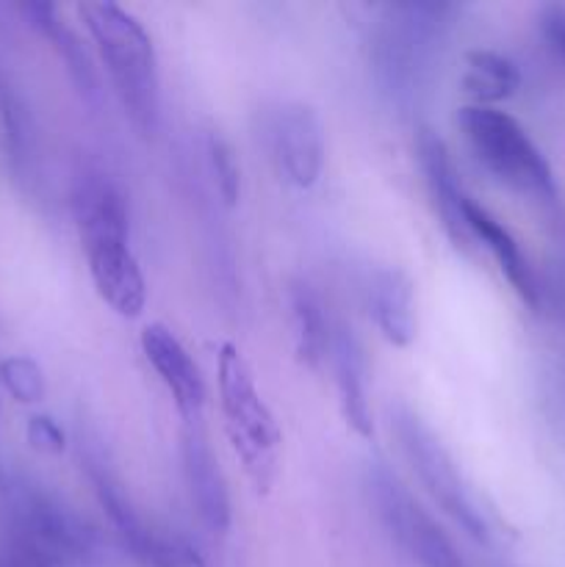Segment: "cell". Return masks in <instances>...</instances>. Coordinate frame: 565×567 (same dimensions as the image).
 <instances>
[{
	"mask_svg": "<svg viewBox=\"0 0 565 567\" xmlns=\"http://www.w3.org/2000/svg\"><path fill=\"white\" fill-rule=\"evenodd\" d=\"M72 216L100 299L122 319H138L147 308V282L131 249L122 188L103 172H81L72 186Z\"/></svg>",
	"mask_w": 565,
	"mask_h": 567,
	"instance_id": "1",
	"label": "cell"
},
{
	"mask_svg": "<svg viewBox=\"0 0 565 567\" xmlns=\"http://www.w3.org/2000/svg\"><path fill=\"white\" fill-rule=\"evenodd\" d=\"M452 14L449 3H391L382 9L371 39V72L391 103L408 109L424 92Z\"/></svg>",
	"mask_w": 565,
	"mask_h": 567,
	"instance_id": "2",
	"label": "cell"
},
{
	"mask_svg": "<svg viewBox=\"0 0 565 567\" xmlns=\"http://www.w3.org/2000/svg\"><path fill=\"white\" fill-rule=\"evenodd\" d=\"M78 14L103 59L125 114L138 131L153 133L158 125L161 92L150 33L131 11L111 0H86L78 6Z\"/></svg>",
	"mask_w": 565,
	"mask_h": 567,
	"instance_id": "3",
	"label": "cell"
},
{
	"mask_svg": "<svg viewBox=\"0 0 565 567\" xmlns=\"http://www.w3.org/2000/svg\"><path fill=\"white\" fill-rule=\"evenodd\" d=\"M216 385H219V410L233 454L242 463L247 480L253 482L255 493L266 496L277 476L280 430L255 385L253 369L244 360L242 349L230 341L219 347Z\"/></svg>",
	"mask_w": 565,
	"mask_h": 567,
	"instance_id": "4",
	"label": "cell"
},
{
	"mask_svg": "<svg viewBox=\"0 0 565 567\" xmlns=\"http://www.w3.org/2000/svg\"><path fill=\"white\" fill-rule=\"evenodd\" d=\"M9 543L53 565H83L100 557V535L81 513L55 493L28 480L3 485Z\"/></svg>",
	"mask_w": 565,
	"mask_h": 567,
	"instance_id": "5",
	"label": "cell"
},
{
	"mask_svg": "<svg viewBox=\"0 0 565 567\" xmlns=\"http://www.w3.org/2000/svg\"><path fill=\"white\" fill-rule=\"evenodd\" d=\"M458 125L469 147L474 150L476 161L493 177L537 199L554 197L557 188H554L552 166L515 116H510L507 111L469 103L460 109Z\"/></svg>",
	"mask_w": 565,
	"mask_h": 567,
	"instance_id": "6",
	"label": "cell"
},
{
	"mask_svg": "<svg viewBox=\"0 0 565 567\" xmlns=\"http://www.w3.org/2000/svg\"><path fill=\"white\" fill-rule=\"evenodd\" d=\"M388 421H391V432L399 441V449L408 457L410 468L419 474L421 485L432 496V502L476 543H487V520L482 509L476 507L474 496H471L469 485H465L463 474H460L458 463L441 437L424 424L415 410L408 404L393 402L388 408Z\"/></svg>",
	"mask_w": 565,
	"mask_h": 567,
	"instance_id": "7",
	"label": "cell"
},
{
	"mask_svg": "<svg viewBox=\"0 0 565 567\" xmlns=\"http://www.w3.org/2000/svg\"><path fill=\"white\" fill-rule=\"evenodd\" d=\"M363 487L382 529L419 567H469L452 537L413 498L404 482L382 460L363 471Z\"/></svg>",
	"mask_w": 565,
	"mask_h": 567,
	"instance_id": "8",
	"label": "cell"
},
{
	"mask_svg": "<svg viewBox=\"0 0 565 567\" xmlns=\"http://www.w3.org/2000/svg\"><path fill=\"white\" fill-rule=\"evenodd\" d=\"M86 476L92 482V491L97 496V504L103 507L105 518L114 526L122 548L131 554L142 567H205V559L199 557L197 548L186 543L183 537L170 535L164 529H155L153 524L144 520L138 507L133 504L131 493L125 491L120 476L111 471L109 460L103 457L97 446L86 449Z\"/></svg>",
	"mask_w": 565,
	"mask_h": 567,
	"instance_id": "9",
	"label": "cell"
},
{
	"mask_svg": "<svg viewBox=\"0 0 565 567\" xmlns=\"http://www.w3.org/2000/svg\"><path fill=\"white\" fill-rule=\"evenodd\" d=\"M266 142L277 172L294 188H310L325 169V125L305 103H277L266 114Z\"/></svg>",
	"mask_w": 565,
	"mask_h": 567,
	"instance_id": "10",
	"label": "cell"
},
{
	"mask_svg": "<svg viewBox=\"0 0 565 567\" xmlns=\"http://www.w3.org/2000/svg\"><path fill=\"white\" fill-rule=\"evenodd\" d=\"M142 352L170 391L183 426H199L205 408V380L181 338L164 324H147L142 330Z\"/></svg>",
	"mask_w": 565,
	"mask_h": 567,
	"instance_id": "11",
	"label": "cell"
},
{
	"mask_svg": "<svg viewBox=\"0 0 565 567\" xmlns=\"http://www.w3.org/2000/svg\"><path fill=\"white\" fill-rule=\"evenodd\" d=\"M181 460L188 498H192L199 520L210 532H216V535L230 529V491H227V480L222 474L214 449L208 446V437H205L203 426H186L183 430Z\"/></svg>",
	"mask_w": 565,
	"mask_h": 567,
	"instance_id": "12",
	"label": "cell"
},
{
	"mask_svg": "<svg viewBox=\"0 0 565 567\" xmlns=\"http://www.w3.org/2000/svg\"><path fill=\"white\" fill-rule=\"evenodd\" d=\"M415 153H419L421 172H424L427 188H430V197L435 203L438 216H441L443 230L452 238L454 247L469 249L471 241H474L469 227H465L463 214L469 194L463 192V183H460L458 169H454V161L446 142L435 131L424 127L419 133V138H415Z\"/></svg>",
	"mask_w": 565,
	"mask_h": 567,
	"instance_id": "13",
	"label": "cell"
},
{
	"mask_svg": "<svg viewBox=\"0 0 565 567\" xmlns=\"http://www.w3.org/2000/svg\"><path fill=\"white\" fill-rule=\"evenodd\" d=\"M330 363L336 374L338 404L341 415L360 437H374V421L369 408V369H366L363 347L349 327H332Z\"/></svg>",
	"mask_w": 565,
	"mask_h": 567,
	"instance_id": "14",
	"label": "cell"
},
{
	"mask_svg": "<svg viewBox=\"0 0 565 567\" xmlns=\"http://www.w3.org/2000/svg\"><path fill=\"white\" fill-rule=\"evenodd\" d=\"M366 305L377 330L391 347L404 349L415 338L413 282L402 269L382 266L366 280Z\"/></svg>",
	"mask_w": 565,
	"mask_h": 567,
	"instance_id": "15",
	"label": "cell"
},
{
	"mask_svg": "<svg viewBox=\"0 0 565 567\" xmlns=\"http://www.w3.org/2000/svg\"><path fill=\"white\" fill-rule=\"evenodd\" d=\"M465 227H469L471 238L482 241L487 247V252L496 258L499 271L504 275V280L513 286V291L518 293L521 302L537 308L541 302V288H537L535 271H532L530 260L521 252V244L515 241L513 233L496 219L487 208H482L474 199H465Z\"/></svg>",
	"mask_w": 565,
	"mask_h": 567,
	"instance_id": "16",
	"label": "cell"
},
{
	"mask_svg": "<svg viewBox=\"0 0 565 567\" xmlns=\"http://www.w3.org/2000/svg\"><path fill=\"white\" fill-rule=\"evenodd\" d=\"M20 14L25 17V22L33 31L42 33V37L53 44V50L66 64V72H70L78 92L89 100L97 97V75H94L92 59H89V53L83 50L78 33L64 25L59 9H55L53 3H20Z\"/></svg>",
	"mask_w": 565,
	"mask_h": 567,
	"instance_id": "17",
	"label": "cell"
},
{
	"mask_svg": "<svg viewBox=\"0 0 565 567\" xmlns=\"http://www.w3.org/2000/svg\"><path fill=\"white\" fill-rule=\"evenodd\" d=\"M288 308H291L294 352L305 369H319L330 358L332 327L327 321L321 297L308 282H294L288 288Z\"/></svg>",
	"mask_w": 565,
	"mask_h": 567,
	"instance_id": "18",
	"label": "cell"
},
{
	"mask_svg": "<svg viewBox=\"0 0 565 567\" xmlns=\"http://www.w3.org/2000/svg\"><path fill=\"white\" fill-rule=\"evenodd\" d=\"M0 136L14 177L31 181L37 164V125L28 103L3 72H0Z\"/></svg>",
	"mask_w": 565,
	"mask_h": 567,
	"instance_id": "19",
	"label": "cell"
},
{
	"mask_svg": "<svg viewBox=\"0 0 565 567\" xmlns=\"http://www.w3.org/2000/svg\"><path fill=\"white\" fill-rule=\"evenodd\" d=\"M460 83H463V92L474 100V105L496 109V103L510 100L518 92L521 75L518 66L496 50H469Z\"/></svg>",
	"mask_w": 565,
	"mask_h": 567,
	"instance_id": "20",
	"label": "cell"
},
{
	"mask_svg": "<svg viewBox=\"0 0 565 567\" xmlns=\"http://www.w3.org/2000/svg\"><path fill=\"white\" fill-rule=\"evenodd\" d=\"M0 382L22 404H39L44 399V393H48L39 363L31 358H22V354L6 358L0 363Z\"/></svg>",
	"mask_w": 565,
	"mask_h": 567,
	"instance_id": "21",
	"label": "cell"
},
{
	"mask_svg": "<svg viewBox=\"0 0 565 567\" xmlns=\"http://www.w3.org/2000/svg\"><path fill=\"white\" fill-rule=\"evenodd\" d=\"M208 158L210 169H214L216 192L225 199L227 208H233V205L238 203V197H242V169H238L236 153H233V147L225 138L214 133V136L208 138Z\"/></svg>",
	"mask_w": 565,
	"mask_h": 567,
	"instance_id": "22",
	"label": "cell"
},
{
	"mask_svg": "<svg viewBox=\"0 0 565 567\" xmlns=\"http://www.w3.org/2000/svg\"><path fill=\"white\" fill-rule=\"evenodd\" d=\"M28 443L42 454H61L66 449L64 430L50 415H31L25 426Z\"/></svg>",
	"mask_w": 565,
	"mask_h": 567,
	"instance_id": "23",
	"label": "cell"
},
{
	"mask_svg": "<svg viewBox=\"0 0 565 567\" xmlns=\"http://www.w3.org/2000/svg\"><path fill=\"white\" fill-rule=\"evenodd\" d=\"M541 33L548 48L565 61V3H548L541 9Z\"/></svg>",
	"mask_w": 565,
	"mask_h": 567,
	"instance_id": "24",
	"label": "cell"
}]
</instances>
